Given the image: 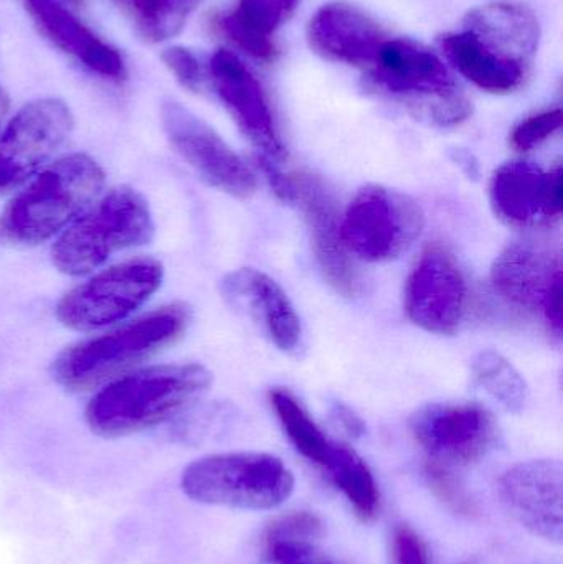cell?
Listing matches in <instances>:
<instances>
[{"label": "cell", "mask_w": 563, "mask_h": 564, "mask_svg": "<svg viewBox=\"0 0 563 564\" xmlns=\"http://www.w3.org/2000/svg\"><path fill=\"white\" fill-rule=\"evenodd\" d=\"M75 119L65 102L36 99L23 106L0 132V195L25 184L62 148Z\"/></svg>", "instance_id": "10"}, {"label": "cell", "mask_w": 563, "mask_h": 564, "mask_svg": "<svg viewBox=\"0 0 563 564\" xmlns=\"http://www.w3.org/2000/svg\"><path fill=\"white\" fill-rule=\"evenodd\" d=\"M334 486L344 494L362 522H372L380 512V492L366 460L346 444L336 443L324 467Z\"/></svg>", "instance_id": "24"}, {"label": "cell", "mask_w": 563, "mask_h": 564, "mask_svg": "<svg viewBox=\"0 0 563 564\" xmlns=\"http://www.w3.org/2000/svg\"><path fill=\"white\" fill-rule=\"evenodd\" d=\"M440 48L468 82L485 91L508 95L528 78L529 68L492 55L465 29L440 36Z\"/></svg>", "instance_id": "22"}, {"label": "cell", "mask_w": 563, "mask_h": 564, "mask_svg": "<svg viewBox=\"0 0 563 564\" xmlns=\"http://www.w3.org/2000/svg\"><path fill=\"white\" fill-rule=\"evenodd\" d=\"M393 564H429V550L419 533L409 525H399L392 536Z\"/></svg>", "instance_id": "33"}, {"label": "cell", "mask_w": 563, "mask_h": 564, "mask_svg": "<svg viewBox=\"0 0 563 564\" xmlns=\"http://www.w3.org/2000/svg\"><path fill=\"white\" fill-rule=\"evenodd\" d=\"M208 79L238 129L260 152V159L280 164L286 158V151L260 79L230 50L214 53L208 65Z\"/></svg>", "instance_id": "14"}, {"label": "cell", "mask_w": 563, "mask_h": 564, "mask_svg": "<svg viewBox=\"0 0 563 564\" xmlns=\"http://www.w3.org/2000/svg\"><path fill=\"white\" fill-rule=\"evenodd\" d=\"M155 225L148 200L136 188H112L89 205L52 248L53 267L66 276H85L109 258L154 238Z\"/></svg>", "instance_id": "4"}, {"label": "cell", "mask_w": 563, "mask_h": 564, "mask_svg": "<svg viewBox=\"0 0 563 564\" xmlns=\"http://www.w3.org/2000/svg\"><path fill=\"white\" fill-rule=\"evenodd\" d=\"M425 476L426 479H429L433 492H435L439 499L443 500L446 506L452 507L453 510L459 513L473 512L472 500L468 499L465 490L456 482L455 477L450 473V467L426 460Z\"/></svg>", "instance_id": "31"}, {"label": "cell", "mask_w": 563, "mask_h": 564, "mask_svg": "<svg viewBox=\"0 0 563 564\" xmlns=\"http://www.w3.org/2000/svg\"><path fill=\"white\" fill-rule=\"evenodd\" d=\"M562 122L561 108L548 109V111L529 116L512 129L511 145L519 152L532 151L552 138L562 128Z\"/></svg>", "instance_id": "29"}, {"label": "cell", "mask_w": 563, "mask_h": 564, "mask_svg": "<svg viewBox=\"0 0 563 564\" xmlns=\"http://www.w3.org/2000/svg\"><path fill=\"white\" fill-rule=\"evenodd\" d=\"M271 406L283 426L284 433L290 437L291 444L296 447L301 456L310 463L324 469L329 463L336 441L331 440L316 421L310 416L303 404L291 391L284 388H274L270 393Z\"/></svg>", "instance_id": "25"}, {"label": "cell", "mask_w": 563, "mask_h": 564, "mask_svg": "<svg viewBox=\"0 0 563 564\" xmlns=\"http://www.w3.org/2000/svg\"><path fill=\"white\" fill-rule=\"evenodd\" d=\"M499 496L512 519L545 542H562L563 467L559 460L516 464L499 480Z\"/></svg>", "instance_id": "17"}, {"label": "cell", "mask_w": 563, "mask_h": 564, "mask_svg": "<svg viewBox=\"0 0 563 564\" xmlns=\"http://www.w3.org/2000/svg\"><path fill=\"white\" fill-rule=\"evenodd\" d=\"M9 96H7V93L0 88V124H2L3 118H6L7 112H9Z\"/></svg>", "instance_id": "36"}, {"label": "cell", "mask_w": 563, "mask_h": 564, "mask_svg": "<svg viewBox=\"0 0 563 564\" xmlns=\"http://www.w3.org/2000/svg\"><path fill=\"white\" fill-rule=\"evenodd\" d=\"M212 373L198 364L155 365L106 384L89 401L86 424L105 440L161 426L201 400Z\"/></svg>", "instance_id": "1"}, {"label": "cell", "mask_w": 563, "mask_h": 564, "mask_svg": "<svg viewBox=\"0 0 563 564\" xmlns=\"http://www.w3.org/2000/svg\"><path fill=\"white\" fill-rule=\"evenodd\" d=\"M387 39L369 13L347 2L321 7L307 23V42L317 55L360 68H372Z\"/></svg>", "instance_id": "19"}, {"label": "cell", "mask_w": 563, "mask_h": 564, "mask_svg": "<svg viewBox=\"0 0 563 564\" xmlns=\"http://www.w3.org/2000/svg\"><path fill=\"white\" fill-rule=\"evenodd\" d=\"M181 487L188 499L205 506L273 510L290 499L294 477L273 454H215L188 464Z\"/></svg>", "instance_id": "6"}, {"label": "cell", "mask_w": 563, "mask_h": 564, "mask_svg": "<svg viewBox=\"0 0 563 564\" xmlns=\"http://www.w3.org/2000/svg\"><path fill=\"white\" fill-rule=\"evenodd\" d=\"M453 161L463 169L466 175L469 178H478L479 177V167L476 164L475 158H473L469 152L466 151H455V155H453Z\"/></svg>", "instance_id": "35"}, {"label": "cell", "mask_w": 563, "mask_h": 564, "mask_svg": "<svg viewBox=\"0 0 563 564\" xmlns=\"http://www.w3.org/2000/svg\"><path fill=\"white\" fill-rule=\"evenodd\" d=\"M258 164L274 194L303 212L314 254L327 284L344 297H354L360 289L359 274L340 237L336 198L327 185L310 172H283L280 164L267 159L258 158Z\"/></svg>", "instance_id": "8"}, {"label": "cell", "mask_w": 563, "mask_h": 564, "mask_svg": "<svg viewBox=\"0 0 563 564\" xmlns=\"http://www.w3.org/2000/svg\"><path fill=\"white\" fill-rule=\"evenodd\" d=\"M562 165L544 171L526 161L506 162L492 174L489 200L509 227H552L562 217Z\"/></svg>", "instance_id": "16"}, {"label": "cell", "mask_w": 563, "mask_h": 564, "mask_svg": "<svg viewBox=\"0 0 563 564\" xmlns=\"http://www.w3.org/2000/svg\"><path fill=\"white\" fill-rule=\"evenodd\" d=\"M463 29L492 55L531 68L539 48L538 17L519 3L492 2L469 10Z\"/></svg>", "instance_id": "20"}, {"label": "cell", "mask_w": 563, "mask_h": 564, "mask_svg": "<svg viewBox=\"0 0 563 564\" xmlns=\"http://www.w3.org/2000/svg\"><path fill=\"white\" fill-rule=\"evenodd\" d=\"M220 289L225 301L260 325L280 350H296L303 335L300 315L273 278L253 268H241L227 274Z\"/></svg>", "instance_id": "18"}, {"label": "cell", "mask_w": 563, "mask_h": 564, "mask_svg": "<svg viewBox=\"0 0 563 564\" xmlns=\"http://www.w3.org/2000/svg\"><path fill=\"white\" fill-rule=\"evenodd\" d=\"M409 424L429 460L445 467L478 463L499 441L498 421L479 404H426L413 413Z\"/></svg>", "instance_id": "12"}, {"label": "cell", "mask_w": 563, "mask_h": 564, "mask_svg": "<svg viewBox=\"0 0 563 564\" xmlns=\"http://www.w3.org/2000/svg\"><path fill=\"white\" fill-rule=\"evenodd\" d=\"M136 30L149 42L177 35L204 0H116Z\"/></svg>", "instance_id": "26"}, {"label": "cell", "mask_w": 563, "mask_h": 564, "mask_svg": "<svg viewBox=\"0 0 563 564\" xmlns=\"http://www.w3.org/2000/svg\"><path fill=\"white\" fill-rule=\"evenodd\" d=\"M336 416L337 420L343 423V426L346 427L350 434H353V436H359V434L362 433V421H360L359 417L353 413V411L347 410L346 406H343V404H337Z\"/></svg>", "instance_id": "34"}, {"label": "cell", "mask_w": 563, "mask_h": 564, "mask_svg": "<svg viewBox=\"0 0 563 564\" xmlns=\"http://www.w3.org/2000/svg\"><path fill=\"white\" fill-rule=\"evenodd\" d=\"M161 119L172 149L202 181L240 200L253 197L257 175L207 122L178 102H165Z\"/></svg>", "instance_id": "13"}, {"label": "cell", "mask_w": 563, "mask_h": 564, "mask_svg": "<svg viewBox=\"0 0 563 564\" xmlns=\"http://www.w3.org/2000/svg\"><path fill=\"white\" fill-rule=\"evenodd\" d=\"M162 280L164 267L154 258L124 261L66 292L56 304V318L76 332L108 327L138 311Z\"/></svg>", "instance_id": "9"}, {"label": "cell", "mask_w": 563, "mask_h": 564, "mask_svg": "<svg viewBox=\"0 0 563 564\" xmlns=\"http://www.w3.org/2000/svg\"><path fill=\"white\" fill-rule=\"evenodd\" d=\"M369 76L377 88L433 124L448 128L472 116V102L459 93L445 63L415 40L387 39Z\"/></svg>", "instance_id": "5"}, {"label": "cell", "mask_w": 563, "mask_h": 564, "mask_svg": "<svg viewBox=\"0 0 563 564\" xmlns=\"http://www.w3.org/2000/svg\"><path fill=\"white\" fill-rule=\"evenodd\" d=\"M496 291L522 311L539 315L552 334H562V258L539 241L509 245L492 264Z\"/></svg>", "instance_id": "11"}, {"label": "cell", "mask_w": 563, "mask_h": 564, "mask_svg": "<svg viewBox=\"0 0 563 564\" xmlns=\"http://www.w3.org/2000/svg\"><path fill=\"white\" fill-rule=\"evenodd\" d=\"M162 62L174 73L175 78L184 88L194 93L202 91L207 82V75L194 52L184 46H172L162 53Z\"/></svg>", "instance_id": "32"}, {"label": "cell", "mask_w": 563, "mask_h": 564, "mask_svg": "<svg viewBox=\"0 0 563 564\" xmlns=\"http://www.w3.org/2000/svg\"><path fill=\"white\" fill-rule=\"evenodd\" d=\"M217 26L238 48L243 50L253 58L261 59V62H271L278 55L277 45H274L271 36L260 35V33L247 29L231 13L218 17Z\"/></svg>", "instance_id": "30"}, {"label": "cell", "mask_w": 563, "mask_h": 564, "mask_svg": "<svg viewBox=\"0 0 563 564\" xmlns=\"http://www.w3.org/2000/svg\"><path fill=\"white\" fill-rule=\"evenodd\" d=\"M301 0H238L231 15L253 32L271 36L291 19Z\"/></svg>", "instance_id": "28"}, {"label": "cell", "mask_w": 563, "mask_h": 564, "mask_svg": "<svg viewBox=\"0 0 563 564\" xmlns=\"http://www.w3.org/2000/svg\"><path fill=\"white\" fill-rule=\"evenodd\" d=\"M425 227L422 207L410 195L386 185L360 188L340 220L349 253L369 263L397 260L419 240Z\"/></svg>", "instance_id": "7"}, {"label": "cell", "mask_w": 563, "mask_h": 564, "mask_svg": "<svg viewBox=\"0 0 563 564\" xmlns=\"http://www.w3.org/2000/svg\"><path fill=\"white\" fill-rule=\"evenodd\" d=\"M29 10L36 25L63 52L102 78L124 79L126 66L118 50L102 42L56 0H29Z\"/></svg>", "instance_id": "21"}, {"label": "cell", "mask_w": 563, "mask_h": 564, "mask_svg": "<svg viewBox=\"0 0 563 564\" xmlns=\"http://www.w3.org/2000/svg\"><path fill=\"white\" fill-rule=\"evenodd\" d=\"M475 383L492 400L512 413H519L528 401V383L511 361L496 351H481L472 361Z\"/></svg>", "instance_id": "27"}, {"label": "cell", "mask_w": 563, "mask_h": 564, "mask_svg": "<svg viewBox=\"0 0 563 564\" xmlns=\"http://www.w3.org/2000/svg\"><path fill=\"white\" fill-rule=\"evenodd\" d=\"M101 165L86 154H69L46 165L0 215V243L33 248L73 224L105 187Z\"/></svg>", "instance_id": "3"}, {"label": "cell", "mask_w": 563, "mask_h": 564, "mask_svg": "<svg viewBox=\"0 0 563 564\" xmlns=\"http://www.w3.org/2000/svg\"><path fill=\"white\" fill-rule=\"evenodd\" d=\"M192 322L182 302L155 308L106 334L69 345L53 361V378L72 393H88L136 371L177 344Z\"/></svg>", "instance_id": "2"}, {"label": "cell", "mask_w": 563, "mask_h": 564, "mask_svg": "<svg viewBox=\"0 0 563 564\" xmlns=\"http://www.w3.org/2000/svg\"><path fill=\"white\" fill-rule=\"evenodd\" d=\"M466 282L455 258L442 247L423 251L405 285V312L430 334L453 335L462 325Z\"/></svg>", "instance_id": "15"}, {"label": "cell", "mask_w": 563, "mask_h": 564, "mask_svg": "<svg viewBox=\"0 0 563 564\" xmlns=\"http://www.w3.org/2000/svg\"><path fill=\"white\" fill-rule=\"evenodd\" d=\"M323 523L306 512L274 520L263 539L264 564H336L317 549Z\"/></svg>", "instance_id": "23"}]
</instances>
